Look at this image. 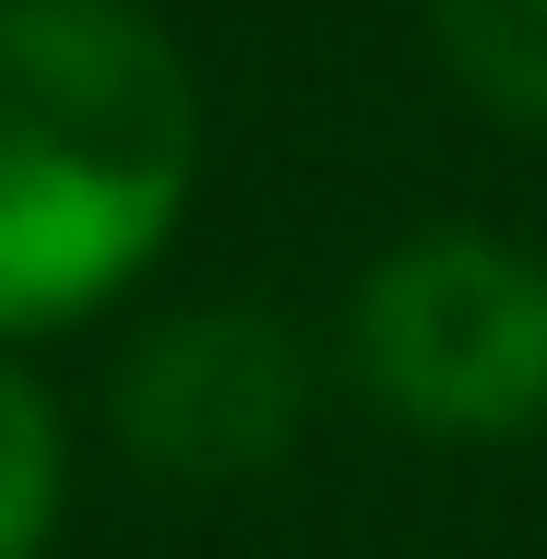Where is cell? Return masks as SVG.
<instances>
[{"label":"cell","instance_id":"1","mask_svg":"<svg viewBox=\"0 0 547 559\" xmlns=\"http://www.w3.org/2000/svg\"><path fill=\"white\" fill-rule=\"evenodd\" d=\"M203 84L143 0H0V345L84 334L191 226Z\"/></svg>","mask_w":547,"mask_h":559},{"label":"cell","instance_id":"2","mask_svg":"<svg viewBox=\"0 0 547 559\" xmlns=\"http://www.w3.org/2000/svg\"><path fill=\"white\" fill-rule=\"evenodd\" d=\"M357 393L417 441L488 452L547 429V250L500 226H417L345 298Z\"/></svg>","mask_w":547,"mask_h":559},{"label":"cell","instance_id":"3","mask_svg":"<svg viewBox=\"0 0 547 559\" xmlns=\"http://www.w3.org/2000/svg\"><path fill=\"white\" fill-rule=\"evenodd\" d=\"M108 417L155 488H250L310 429V345L262 298H191L131 334Z\"/></svg>","mask_w":547,"mask_h":559},{"label":"cell","instance_id":"4","mask_svg":"<svg viewBox=\"0 0 547 559\" xmlns=\"http://www.w3.org/2000/svg\"><path fill=\"white\" fill-rule=\"evenodd\" d=\"M60 512H72V429L24 369V345H0V559H48Z\"/></svg>","mask_w":547,"mask_h":559},{"label":"cell","instance_id":"5","mask_svg":"<svg viewBox=\"0 0 547 559\" xmlns=\"http://www.w3.org/2000/svg\"><path fill=\"white\" fill-rule=\"evenodd\" d=\"M429 48L512 131H547V0H429Z\"/></svg>","mask_w":547,"mask_h":559}]
</instances>
